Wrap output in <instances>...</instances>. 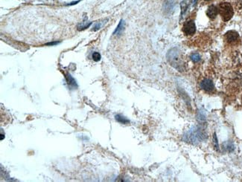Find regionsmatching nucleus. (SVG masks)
<instances>
[{"instance_id":"4468645a","label":"nucleus","mask_w":242,"mask_h":182,"mask_svg":"<svg viewBox=\"0 0 242 182\" xmlns=\"http://www.w3.org/2000/svg\"><path fill=\"white\" fill-rule=\"evenodd\" d=\"M200 56L198 54H193L191 55V59L194 63H197L200 60Z\"/></svg>"},{"instance_id":"f3484780","label":"nucleus","mask_w":242,"mask_h":182,"mask_svg":"<svg viewBox=\"0 0 242 182\" xmlns=\"http://www.w3.org/2000/svg\"><path fill=\"white\" fill-rule=\"evenodd\" d=\"M213 142H214V147H215V149L218 150L219 147H218V139H217V136H216V134H215L214 135H213Z\"/></svg>"},{"instance_id":"412c9836","label":"nucleus","mask_w":242,"mask_h":182,"mask_svg":"<svg viewBox=\"0 0 242 182\" xmlns=\"http://www.w3.org/2000/svg\"><path fill=\"white\" fill-rule=\"evenodd\" d=\"M204 1H211V0H204Z\"/></svg>"},{"instance_id":"a211bd4d","label":"nucleus","mask_w":242,"mask_h":182,"mask_svg":"<svg viewBox=\"0 0 242 182\" xmlns=\"http://www.w3.org/2000/svg\"><path fill=\"white\" fill-rule=\"evenodd\" d=\"M101 25H102V24H101V22H99V23H96V24H95V25L93 26V31H98V30L100 29L101 27Z\"/></svg>"},{"instance_id":"f8f14e48","label":"nucleus","mask_w":242,"mask_h":182,"mask_svg":"<svg viewBox=\"0 0 242 182\" xmlns=\"http://www.w3.org/2000/svg\"><path fill=\"white\" fill-rule=\"evenodd\" d=\"M190 2L191 0H184L183 2L181 3V11H182V15L186 13V10L188 7L190 5Z\"/></svg>"},{"instance_id":"0eeeda50","label":"nucleus","mask_w":242,"mask_h":182,"mask_svg":"<svg viewBox=\"0 0 242 182\" xmlns=\"http://www.w3.org/2000/svg\"><path fill=\"white\" fill-rule=\"evenodd\" d=\"M218 13H219L218 12V8L214 5H212L209 6L206 11L207 16L208 17V18L212 19L215 18Z\"/></svg>"},{"instance_id":"39448f33","label":"nucleus","mask_w":242,"mask_h":182,"mask_svg":"<svg viewBox=\"0 0 242 182\" xmlns=\"http://www.w3.org/2000/svg\"><path fill=\"white\" fill-rule=\"evenodd\" d=\"M224 37H225L226 42L229 44H234L239 40V34L238 32L235 31H229L227 32Z\"/></svg>"},{"instance_id":"f03ea898","label":"nucleus","mask_w":242,"mask_h":182,"mask_svg":"<svg viewBox=\"0 0 242 182\" xmlns=\"http://www.w3.org/2000/svg\"><path fill=\"white\" fill-rule=\"evenodd\" d=\"M203 137L204 135L202 131L198 128H195L185 134L184 140L188 143H198V142L203 141Z\"/></svg>"},{"instance_id":"dca6fc26","label":"nucleus","mask_w":242,"mask_h":182,"mask_svg":"<svg viewBox=\"0 0 242 182\" xmlns=\"http://www.w3.org/2000/svg\"><path fill=\"white\" fill-rule=\"evenodd\" d=\"M235 5H236L237 10L242 11V0H236Z\"/></svg>"},{"instance_id":"9b49d317","label":"nucleus","mask_w":242,"mask_h":182,"mask_svg":"<svg viewBox=\"0 0 242 182\" xmlns=\"http://www.w3.org/2000/svg\"><path fill=\"white\" fill-rule=\"evenodd\" d=\"M115 118L118 122L123 123V124H127V123H130V121H129L128 119H127L126 117H125L121 115H116L115 116Z\"/></svg>"},{"instance_id":"ddd939ff","label":"nucleus","mask_w":242,"mask_h":182,"mask_svg":"<svg viewBox=\"0 0 242 182\" xmlns=\"http://www.w3.org/2000/svg\"><path fill=\"white\" fill-rule=\"evenodd\" d=\"M91 22H85V23H80L78 25V29L79 31H82V30L86 29L87 28H89V26L91 25Z\"/></svg>"},{"instance_id":"1a4fd4ad","label":"nucleus","mask_w":242,"mask_h":182,"mask_svg":"<svg viewBox=\"0 0 242 182\" xmlns=\"http://www.w3.org/2000/svg\"><path fill=\"white\" fill-rule=\"evenodd\" d=\"M65 77H66V80L67 83H68V85H69V86H71V87H75V88L78 87L76 81H75V80H74V78L72 77L71 74H66Z\"/></svg>"},{"instance_id":"aec40b11","label":"nucleus","mask_w":242,"mask_h":182,"mask_svg":"<svg viewBox=\"0 0 242 182\" xmlns=\"http://www.w3.org/2000/svg\"><path fill=\"white\" fill-rule=\"evenodd\" d=\"M78 2H79V1H78V2H72V3L69 4V5H74V4H77V3H78Z\"/></svg>"},{"instance_id":"9d476101","label":"nucleus","mask_w":242,"mask_h":182,"mask_svg":"<svg viewBox=\"0 0 242 182\" xmlns=\"http://www.w3.org/2000/svg\"><path fill=\"white\" fill-rule=\"evenodd\" d=\"M124 29H125V21L121 19L116 29L115 30V31L113 32V35H120Z\"/></svg>"},{"instance_id":"6ab92c4d","label":"nucleus","mask_w":242,"mask_h":182,"mask_svg":"<svg viewBox=\"0 0 242 182\" xmlns=\"http://www.w3.org/2000/svg\"><path fill=\"white\" fill-rule=\"evenodd\" d=\"M58 43H59V42H53V43H46V45H54L58 44Z\"/></svg>"},{"instance_id":"6e6552de","label":"nucleus","mask_w":242,"mask_h":182,"mask_svg":"<svg viewBox=\"0 0 242 182\" xmlns=\"http://www.w3.org/2000/svg\"><path fill=\"white\" fill-rule=\"evenodd\" d=\"M175 5L174 0H166V3L164 5V9L166 13H171L173 11L174 7Z\"/></svg>"},{"instance_id":"7ed1b4c3","label":"nucleus","mask_w":242,"mask_h":182,"mask_svg":"<svg viewBox=\"0 0 242 182\" xmlns=\"http://www.w3.org/2000/svg\"><path fill=\"white\" fill-rule=\"evenodd\" d=\"M218 12L221 14L222 19L225 22L230 20L234 14L233 6L228 2H222L220 4L218 7Z\"/></svg>"},{"instance_id":"f257e3e1","label":"nucleus","mask_w":242,"mask_h":182,"mask_svg":"<svg viewBox=\"0 0 242 182\" xmlns=\"http://www.w3.org/2000/svg\"><path fill=\"white\" fill-rule=\"evenodd\" d=\"M166 57L168 61L171 64V66H173L180 71H182L184 70V62L182 60L181 53L178 48H171L168 52Z\"/></svg>"},{"instance_id":"20e7f679","label":"nucleus","mask_w":242,"mask_h":182,"mask_svg":"<svg viewBox=\"0 0 242 182\" xmlns=\"http://www.w3.org/2000/svg\"><path fill=\"white\" fill-rule=\"evenodd\" d=\"M182 31L187 36L194 35L196 32V25L194 22L193 20H188L185 22L182 27Z\"/></svg>"},{"instance_id":"423d86ee","label":"nucleus","mask_w":242,"mask_h":182,"mask_svg":"<svg viewBox=\"0 0 242 182\" xmlns=\"http://www.w3.org/2000/svg\"><path fill=\"white\" fill-rule=\"evenodd\" d=\"M200 87L204 91H212L215 89L214 83L210 79H204L203 81L201 82Z\"/></svg>"},{"instance_id":"2eb2a0df","label":"nucleus","mask_w":242,"mask_h":182,"mask_svg":"<svg viewBox=\"0 0 242 182\" xmlns=\"http://www.w3.org/2000/svg\"><path fill=\"white\" fill-rule=\"evenodd\" d=\"M93 59L94 61L99 62L101 59V54L99 52H94L93 54Z\"/></svg>"}]
</instances>
